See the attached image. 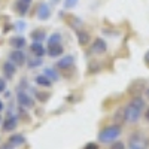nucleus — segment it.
<instances>
[{
	"label": "nucleus",
	"mask_w": 149,
	"mask_h": 149,
	"mask_svg": "<svg viewBox=\"0 0 149 149\" xmlns=\"http://www.w3.org/2000/svg\"><path fill=\"white\" fill-rule=\"evenodd\" d=\"M145 110V100L140 95H136L131 98V102L127 104V107L124 109V119L134 124L140 119Z\"/></svg>",
	"instance_id": "nucleus-1"
},
{
	"label": "nucleus",
	"mask_w": 149,
	"mask_h": 149,
	"mask_svg": "<svg viewBox=\"0 0 149 149\" xmlns=\"http://www.w3.org/2000/svg\"><path fill=\"white\" fill-rule=\"evenodd\" d=\"M121 133H122L121 125L119 124H113V125H109L98 133V140L102 143H113L115 140H118Z\"/></svg>",
	"instance_id": "nucleus-2"
},
{
	"label": "nucleus",
	"mask_w": 149,
	"mask_h": 149,
	"mask_svg": "<svg viewBox=\"0 0 149 149\" xmlns=\"http://www.w3.org/2000/svg\"><path fill=\"white\" fill-rule=\"evenodd\" d=\"M64 52V48L61 45V34L60 33H52L48 39L46 45V54L49 57H60Z\"/></svg>",
	"instance_id": "nucleus-3"
},
{
	"label": "nucleus",
	"mask_w": 149,
	"mask_h": 149,
	"mask_svg": "<svg viewBox=\"0 0 149 149\" xmlns=\"http://www.w3.org/2000/svg\"><path fill=\"white\" fill-rule=\"evenodd\" d=\"M128 149H149V139L143 133L136 131L128 137Z\"/></svg>",
	"instance_id": "nucleus-4"
},
{
	"label": "nucleus",
	"mask_w": 149,
	"mask_h": 149,
	"mask_svg": "<svg viewBox=\"0 0 149 149\" xmlns=\"http://www.w3.org/2000/svg\"><path fill=\"white\" fill-rule=\"evenodd\" d=\"M9 61H12L15 66H24V63H26V54L21 49H14L12 52H9Z\"/></svg>",
	"instance_id": "nucleus-5"
},
{
	"label": "nucleus",
	"mask_w": 149,
	"mask_h": 149,
	"mask_svg": "<svg viewBox=\"0 0 149 149\" xmlns=\"http://www.w3.org/2000/svg\"><path fill=\"white\" fill-rule=\"evenodd\" d=\"M18 125V119L15 115H8L6 119L3 121V131H12Z\"/></svg>",
	"instance_id": "nucleus-6"
},
{
	"label": "nucleus",
	"mask_w": 149,
	"mask_h": 149,
	"mask_svg": "<svg viewBox=\"0 0 149 149\" xmlns=\"http://www.w3.org/2000/svg\"><path fill=\"white\" fill-rule=\"evenodd\" d=\"M106 49H107V45H106V42L103 39H100V37H97V39L93 42L91 52H94V54H103Z\"/></svg>",
	"instance_id": "nucleus-7"
},
{
	"label": "nucleus",
	"mask_w": 149,
	"mask_h": 149,
	"mask_svg": "<svg viewBox=\"0 0 149 149\" xmlns=\"http://www.w3.org/2000/svg\"><path fill=\"white\" fill-rule=\"evenodd\" d=\"M51 17V8H49L46 3H40L39 8H37V18L39 19H48Z\"/></svg>",
	"instance_id": "nucleus-8"
},
{
	"label": "nucleus",
	"mask_w": 149,
	"mask_h": 149,
	"mask_svg": "<svg viewBox=\"0 0 149 149\" xmlns=\"http://www.w3.org/2000/svg\"><path fill=\"white\" fill-rule=\"evenodd\" d=\"M18 103H19L21 106H24V107H31V106L34 104L33 98H31L30 95H27L24 91H18Z\"/></svg>",
	"instance_id": "nucleus-9"
},
{
	"label": "nucleus",
	"mask_w": 149,
	"mask_h": 149,
	"mask_svg": "<svg viewBox=\"0 0 149 149\" xmlns=\"http://www.w3.org/2000/svg\"><path fill=\"white\" fill-rule=\"evenodd\" d=\"M30 3H31V0H18V2L15 3V9H17V12H18L21 17H24V15L27 14Z\"/></svg>",
	"instance_id": "nucleus-10"
},
{
	"label": "nucleus",
	"mask_w": 149,
	"mask_h": 149,
	"mask_svg": "<svg viewBox=\"0 0 149 149\" xmlns=\"http://www.w3.org/2000/svg\"><path fill=\"white\" fill-rule=\"evenodd\" d=\"M15 72H17V66L12 63V61H6V63L3 64V73H5L6 78L10 79L15 74Z\"/></svg>",
	"instance_id": "nucleus-11"
},
{
	"label": "nucleus",
	"mask_w": 149,
	"mask_h": 149,
	"mask_svg": "<svg viewBox=\"0 0 149 149\" xmlns=\"http://www.w3.org/2000/svg\"><path fill=\"white\" fill-rule=\"evenodd\" d=\"M30 49H31V52L36 55V57H42V55H45V48H43V45L40 43V42H33L31 43V46H30Z\"/></svg>",
	"instance_id": "nucleus-12"
},
{
	"label": "nucleus",
	"mask_w": 149,
	"mask_h": 149,
	"mask_svg": "<svg viewBox=\"0 0 149 149\" xmlns=\"http://www.w3.org/2000/svg\"><path fill=\"white\" fill-rule=\"evenodd\" d=\"M9 45L12 48H15V49H21L26 46V39H24L22 36H17V37H12V39L9 40Z\"/></svg>",
	"instance_id": "nucleus-13"
},
{
	"label": "nucleus",
	"mask_w": 149,
	"mask_h": 149,
	"mask_svg": "<svg viewBox=\"0 0 149 149\" xmlns=\"http://www.w3.org/2000/svg\"><path fill=\"white\" fill-rule=\"evenodd\" d=\"M73 63H74V58L72 55L70 57H64V58H61L58 63H57V67L58 69H67V67L73 66Z\"/></svg>",
	"instance_id": "nucleus-14"
},
{
	"label": "nucleus",
	"mask_w": 149,
	"mask_h": 149,
	"mask_svg": "<svg viewBox=\"0 0 149 149\" xmlns=\"http://www.w3.org/2000/svg\"><path fill=\"white\" fill-rule=\"evenodd\" d=\"M8 143H9L10 146L17 148V146H21V145L26 143V139H24V136H21V134H15V136H12V137L9 139Z\"/></svg>",
	"instance_id": "nucleus-15"
},
{
	"label": "nucleus",
	"mask_w": 149,
	"mask_h": 149,
	"mask_svg": "<svg viewBox=\"0 0 149 149\" xmlns=\"http://www.w3.org/2000/svg\"><path fill=\"white\" fill-rule=\"evenodd\" d=\"M45 37H46V31L42 30V29H37V30H34V31L31 33L33 42H40V43H42V40H45Z\"/></svg>",
	"instance_id": "nucleus-16"
},
{
	"label": "nucleus",
	"mask_w": 149,
	"mask_h": 149,
	"mask_svg": "<svg viewBox=\"0 0 149 149\" xmlns=\"http://www.w3.org/2000/svg\"><path fill=\"white\" fill-rule=\"evenodd\" d=\"M34 81H36L37 85H42V86H51V84H52V81L48 79L45 74H39V76H36Z\"/></svg>",
	"instance_id": "nucleus-17"
},
{
	"label": "nucleus",
	"mask_w": 149,
	"mask_h": 149,
	"mask_svg": "<svg viewBox=\"0 0 149 149\" xmlns=\"http://www.w3.org/2000/svg\"><path fill=\"white\" fill-rule=\"evenodd\" d=\"M90 39H91V37H90L88 33H85V31H82V30H81V31L78 30V40H79L81 45H86V43L90 42Z\"/></svg>",
	"instance_id": "nucleus-18"
},
{
	"label": "nucleus",
	"mask_w": 149,
	"mask_h": 149,
	"mask_svg": "<svg viewBox=\"0 0 149 149\" xmlns=\"http://www.w3.org/2000/svg\"><path fill=\"white\" fill-rule=\"evenodd\" d=\"M43 74H45L48 79H51V81H57L58 79V73L54 69H45L43 70Z\"/></svg>",
	"instance_id": "nucleus-19"
},
{
	"label": "nucleus",
	"mask_w": 149,
	"mask_h": 149,
	"mask_svg": "<svg viewBox=\"0 0 149 149\" xmlns=\"http://www.w3.org/2000/svg\"><path fill=\"white\" fill-rule=\"evenodd\" d=\"M110 149H127V148H125V145H124L121 140H115L113 143H112Z\"/></svg>",
	"instance_id": "nucleus-20"
},
{
	"label": "nucleus",
	"mask_w": 149,
	"mask_h": 149,
	"mask_svg": "<svg viewBox=\"0 0 149 149\" xmlns=\"http://www.w3.org/2000/svg\"><path fill=\"white\" fill-rule=\"evenodd\" d=\"M79 0H64V8L66 9H70V8H74L78 5Z\"/></svg>",
	"instance_id": "nucleus-21"
},
{
	"label": "nucleus",
	"mask_w": 149,
	"mask_h": 149,
	"mask_svg": "<svg viewBox=\"0 0 149 149\" xmlns=\"http://www.w3.org/2000/svg\"><path fill=\"white\" fill-rule=\"evenodd\" d=\"M84 149H98V145L97 143H86L85 146H84Z\"/></svg>",
	"instance_id": "nucleus-22"
},
{
	"label": "nucleus",
	"mask_w": 149,
	"mask_h": 149,
	"mask_svg": "<svg viewBox=\"0 0 149 149\" xmlns=\"http://www.w3.org/2000/svg\"><path fill=\"white\" fill-rule=\"evenodd\" d=\"M6 90V81L0 78V93H3Z\"/></svg>",
	"instance_id": "nucleus-23"
},
{
	"label": "nucleus",
	"mask_w": 149,
	"mask_h": 149,
	"mask_svg": "<svg viewBox=\"0 0 149 149\" xmlns=\"http://www.w3.org/2000/svg\"><path fill=\"white\" fill-rule=\"evenodd\" d=\"M40 63H42V60H40V58H37V60H31V61H30V67H36L37 64H40Z\"/></svg>",
	"instance_id": "nucleus-24"
},
{
	"label": "nucleus",
	"mask_w": 149,
	"mask_h": 149,
	"mask_svg": "<svg viewBox=\"0 0 149 149\" xmlns=\"http://www.w3.org/2000/svg\"><path fill=\"white\" fill-rule=\"evenodd\" d=\"M143 60H145V63H146V64L149 66V51H148V52L145 54V58H143Z\"/></svg>",
	"instance_id": "nucleus-25"
},
{
	"label": "nucleus",
	"mask_w": 149,
	"mask_h": 149,
	"mask_svg": "<svg viewBox=\"0 0 149 149\" xmlns=\"http://www.w3.org/2000/svg\"><path fill=\"white\" fill-rule=\"evenodd\" d=\"M145 119H146V121L149 122V107H148V109L145 110Z\"/></svg>",
	"instance_id": "nucleus-26"
},
{
	"label": "nucleus",
	"mask_w": 149,
	"mask_h": 149,
	"mask_svg": "<svg viewBox=\"0 0 149 149\" xmlns=\"http://www.w3.org/2000/svg\"><path fill=\"white\" fill-rule=\"evenodd\" d=\"M2 149H14V146H10V145L8 143V145H5V146H3Z\"/></svg>",
	"instance_id": "nucleus-27"
},
{
	"label": "nucleus",
	"mask_w": 149,
	"mask_h": 149,
	"mask_svg": "<svg viewBox=\"0 0 149 149\" xmlns=\"http://www.w3.org/2000/svg\"><path fill=\"white\" fill-rule=\"evenodd\" d=\"M145 95H146V98H148V100H149V86H148V88L145 90Z\"/></svg>",
	"instance_id": "nucleus-28"
},
{
	"label": "nucleus",
	"mask_w": 149,
	"mask_h": 149,
	"mask_svg": "<svg viewBox=\"0 0 149 149\" xmlns=\"http://www.w3.org/2000/svg\"><path fill=\"white\" fill-rule=\"evenodd\" d=\"M3 110V103H2V100H0V112Z\"/></svg>",
	"instance_id": "nucleus-29"
},
{
	"label": "nucleus",
	"mask_w": 149,
	"mask_h": 149,
	"mask_svg": "<svg viewBox=\"0 0 149 149\" xmlns=\"http://www.w3.org/2000/svg\"><path fill=\"white\" fill-rule=\"evenodd\" d=\"M57 2H60V0H52V3H57Z\"/></svg>",
	"instance_id": "nucleus-30"
},
{
	"label": "nucleus",
	"mask_w": 149,
	"mask_h": 149,
	"mask_svg": "<svg viewBox=\"0 0 149 149\" xmlns=\"http://www.w3.org/2000/svg\"><path fill=\"white\" fill-rule=\"evenodd\" d=\"M0 124H2V115H0Z\"/></svg>",
	"instance_id": "nucleus-31"
}]
</instances>
